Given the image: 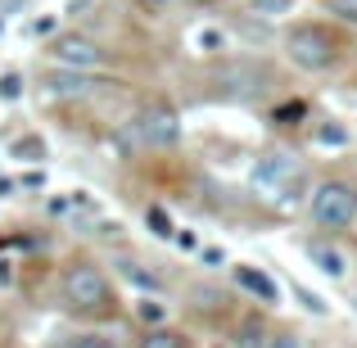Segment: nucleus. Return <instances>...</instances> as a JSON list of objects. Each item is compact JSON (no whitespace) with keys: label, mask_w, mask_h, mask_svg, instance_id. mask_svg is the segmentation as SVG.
I'll return each mask as SVG.
<instances>
[{"label":"nucleus","mask_w":357,"mask_h":348,"mask_svg":"<svg viewBox=\"0 0 357 348\" xmlns=\"http://www.w3.org/2000/svg\"><path fill=\"white\" fill-rule=\"evenodd\" d=\"M303 176V163H298L294 154H262L258 163H253L249 181L262 186V190H280V199H289V190H294V181Z\"/></svg>","instance_id":"obj_4"},{"label":"nucleus","mask_w":357,"mask_h":348,"mask_svg":"<svg viewBox=\"0 0 357 348\" xmlns=\"http://www.w3.org/2000/svg\"><path fill=\"white\" fill-rule=\"evenodd\" d=\"M222 45H227L222 27H199V32H195V50H199V54H218Z\"/></svg>","instance_id":"obj_12"},{"label":"nucleus","mask_w":357,"mask_h":348,"mask_svg":"<svg viewBox=\"0 0 357 348\" xmlns=\"http://www.w3.org/2000/svg\"><path fill=\"white\" fill-rule=\"evenodd\" d=\"M50 59L59 63V68L91 73V68H100V45L91 41V36H59V41L50 45Z\"/></svg>","instance_id":"obj_7"},{"label":"nucleus","mask_w":357,"mask_h":348,"mask_svg":"<svg viewBox=\"0 0 357 348\" xmlns=\"http://www.w3.org/2000/svg\"><path fill=\"white\" fill-rule=\"evenodd\" d=\"M267 348H303V335H294V331H280V335H271Z\"/></svg>","instance_id":"obj_17"},{"label":"nucleus","mask_w":357,"mask_h":348,"mask_svg":"<svg viewBox=\"0 0 357 348\" xmlns=\"http://www.w3.org/2000/svg\"><path fill=\"white\" fill-rule=\"evenodd\" d=\"M195 5H208V0H195Z\"/></svg>","instance_id":"obj_24"},{"label":"nucleus","mask_w":357,"mask_h":348,"mask_svg":"<svg viewBox=\"0 0 357 348\" xmlns=\"http://www.w3.org/2000/svg\"><path fill=\"white\" fill-rule=\"evenodd\" d=\"M312 222L321 231H344L357 222V190L344 181H326L312 195Z\"/></svg>","instance_id":"obj_3"},{"label":"nucleus","mask_w":357,"mask_h":348,"mask_svg":"<svg viewBox=\"0 0 357 348\" xmlns=\"http://www.w3.org/2000/svg\"><path fill=\"white\" fill-rule=\"evenodd\" d=\"M91 86H96V82H91L86 73H77V68H63V73H54V77H50L54 96H91Z\"/></svg>","instance_id":"obj_10"},{"label":"nucleus","mask_w":357,"mask_h":348,"mask_svg":"<svg viewBox=\"0 0 357 348\" xmlns=\"http://www.w3.org/2000/svg\"><path fill=\"white\" fill-rule=\"evenodd\" d=\"M63 294H68L73 308L96 312V308L109 303V280L100 276L96 267H68V276H63Z\"/></svg>","instance_id":"obj_5"},{"label":"nucleus","mask_w":357,"mask_h":348,"mask_svg":"<svg viewBox=\"0 0 357 348\" xmlns=\"http://www.w3.org/2000/svg\"><path fill=\"white\" fill-rule=\"evenodd\" d=\"M181 140V122L172 109H145L122 127V145L127 149H167Z\"/></svg>","instance_id":"obj_2"},{"label":"nucleus","mask_w":357,"mask_h":348,"mask_svg":"<svg viewBox=\"0 0 357 348\" xmlns=\"http://www.w3.org/2000/svg\"><path fill=\"white\" fill-rule=\"evenodd\" d=\"M307 258H312L317 271H321V276H331V280H344V276H349V262H344V253L331 249V244H307Z\"/></svg>","instance_id":"obj_9"},{"label":"nucleus","mask_w":357,"mask_h":348,"mask_svg":"<svg viewBox=\"0 0 357 348\" xmlns=\"http://www.w3.org/2000/svg\"><path fill=\"white\" fill-rule=\"evenodd\" d=\"M294 294H298V298H303V308H307V312H317V317H321V312H326V303H321V298H317V294H312V289H303V285H294Z\"/></svg>","instance_id":"obj_18"},{"label":"nucleus","mask_w":357,"mask_h":348,"mask_svg":"<svg viewBox=\"0 0 357 348\" xmlns=\"http://www.w3.org/2000/svg\"><path fill=\"white\" fill-rule=\"evenodd\" d=\"M145 5H163V0H145Z\"/></svg>","instance_id":"obj_23"},{"label":"nucleus","mask_w":357,"mask_h":348,"mask_svg":"<svg viewBox=\"0 0 357 348\" xmlns=\"http://www.w3.org/2000/svg\"><path fill=\"white\" fill-rule=\"evenodd\" d=\"M262 82H267V68L253 63V59H236V63H227V68L218 73V86L227 91L231 100H253L262 91Z\"/></svg>","instance_id":"obj_6"},{"label":"nucleus","mask_w":357,"mask_h":348,"mask_svg":"<svg viewBox=\"0 0 357 348\" xmlns=\"http://www.w3.org/2000/svg\"><path fill=\"white\" fill-rule=\"evenodd\" d=\"M145 222H149V227H154V235H163V240H172V235H176L163 209H145Z\"/></svg>","instance_id":"obj_14"},{"label":"nucleus","mask_w":357,"mask_h":348,"mask_svg":"<svg viewBox=\"0 0 357 348\" xmlns=\"http://www.w3.org/2000/svg\"><path fill=\"white\" fill-rule=\"evenodd\" d=\"M18 96V73H9V77H0V100H14Z\"/></svg>","instance_id":"obj_21"},{"label":"nucleus","mask_w":357,"mask_h":348,"mask_svg":"<svg viewBox=\"0 0 357 348\" xmlns=\"http://www.w3.org/2000/svg\"><path fill=\"white\" fill-rule=\"evenodd\" d=\"M317 140H321V145H349V131H344V127H326Z\"/></svg>","instance_id":"obj_20"},{"label":"nucleus","mask_w":357,"mask_h":348,"mask_svg":"<svg viewBox=\"0 0 357 348\" xmlns=\"http://www.w3.org/2000/svg\"><path fill=\"white\" fill-rule=\"evenodd\" d=\"M326 9H331L335 18H344V23L357 27V0H326Z\"/></svg>","instance_id":"obj_15"},{"label":"nucleus","mask_w":357,"mask_h":348,"mask_svg":"<svg viewBox=\"0 0 357 348\" xmlns=\"http://www.w3.org/2000/svg\"><path fill=\"white\" fill-rule=\"evenodd\" d=\"M285 50H289V59L298 63V68H307V73H321V68H331L335 63V36H331V27H321V23H294L285 32Z\"/></svg>","instance_id":"obj_1"},{"label":"nucleus","mask_w":357,"mask_h":348,"mask_svg":"<svg viewBox=\"0 0 357 348\" xmlns=\"http://www.w3.org/2000/svg\"><path fill=\"white\" fill-rule=\"evenodd\" d=\"M140 348H185V340L176 331H167V326H149L145 340H140Z\"/></svg>","instance_id":"obj_11"},{"label":"nucleus","mask_w":357,"mask_h":348,"mask_svg":"<svg viewBox=\"0 0 357 348\" xmlns=\"http://www.w3.org/2000/svg\"><path fill=\"white\" fill-rule=\"evenodd\" d=\"M249 5H253V14L276 18V14H289V9H294V0H249Z\"/></svg>","instance_id":"obj_13"},{"label":"nucleus","mask_w":357,"mask_h":348,"mask_svg":"<svg viewBox=\"0 0 357 348\" xmlns=\"http://www.w3.org/2000/svg\"><path fill=\"white\" fill-rule=\"evenodd\" d=\"M258 340H262V331H258V326H244V348H258Z\"/></svg>","instance_id":"obj_22"},{"label":"nucleus","mask_w":357,"mask_h":348,"mask_svg":"<svg viewBox=\"0 0 357 348\" xmlns=\"http://www.w3.org/2000/svg\"><path fill=\"white\" fill-rule=\"evenodd\" d=\"M68 348H118V344L105 340V335H82V340H73Z\"/></svg>","instance_id":"obj_19"},{"label":"nucleus","mask_w":357,"mask_h":348,"mask_svg":"<svg viewBox=\"0 0 357 348\" xmlns=\"http://www.w3.org/2000/svg\"><path fill=\"white\" fill-rule=\"evenodd\" d=\"M136 312H140V321H145V326H163V303H149V298H145Z\"/></svg>","instance_id":"obj_16"},{"label":"nucleus","mask_w":357,"mask_h":348,"mask_svg":"<svg viewBox=\"0 0 357 348\" xmlns=\"http://www.w3.org/2000/svg\"><path fill=\"white\" fill-rule=\"evenodd\" d=\"M236 280L249 294H258L262 303H280V289H276V280L267 276V271H258V267H236Z\"/></svg>","instance_id":"obj_8"}]
</instances>
